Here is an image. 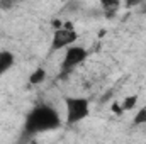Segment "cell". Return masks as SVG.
<instances>
[{"instance_id": "1", "label": "cell", "mask_w": 146, "mask_h": 144, "mask_svg": "<svg viewBox=\"0 0 146 144\" xmlns=\"http://www.w3.org/2000/svg\"><path fill=\"white\" fill-rule=\"evenodd\" d=\"M63 126V120L58 114V110L49 104H37L33 107L24 120V134L26 136H36L42 132L56 131Z\"/></svg>"}, {"instance_id": "2", "label": "cell", "mask_w": 146, "mask_h": 144, "mask_svg": "<svg viewBox=\"0 0 146 144\" xmlns=\"http://www.w3.org/2000/svg\"><path fill=\"white\" fill-rule=\"evenodd\" d=\"M90 115V100L87 97H65V124L75 126Z\"/></svg>"}, {"instance_id": "3", "label": "cell", "mask_w": 146, "mask_h": 144, "mask_svg": "<svg viewBox=\"0 0 146 144\" xmlns=\"http://www.w3.org/2000/svg\"><path fill=\"white\" fill-rule=\"evenodd\" d=\"M78 41V32L75 31L73 26H65V27H56L53 37H51V51H61L68 49L70 46H75Z\"/></svg>"}, {"instance_id": "4", "label": "cell", "mask_w": 146, "mask_h": 144, "mask_svg": "<svg viewBox=\"0 0 146 144\" xmlns=\"http://www.w3.org/2000/svg\"><path fill=\"white\" fill-rule=\"evenodd\" d=\"M87 58H88V51L83 46H78V44L70 46L68 49H65L63 61H61V70L63 71H72L73 68L80 66Z\"/></svg>"}, {"instance_id": "5", "label": "cell", "mask_w": 146, "mask_h": 144, "mask_svg": "<svg viewBox=\"0 0 146 144\" xmlns=\"http://www.w3.org/2000/svg\"><path fill=\"white\" fill-rule=\"evenodd\" d=\"M14 63H15V54L9 49H2L0 51V76L10 71Z\"/></svg>"}, {"instance_id": "6", "label": "cell", "mask_w": 146, "mask_h": 144, "mask_svg": "<svg viewBox=\"0 0 146 144\" xmlns=\"http://www.w3.org/2000/svg\"><path fill=\"white\" fill-rule=\"evenodd\" d=\"M44 80H46V70L44 68H36L34 71L31 73V76H29V83L31 85H39Z\"/></svg>"}, {"instance_id": "7", "label": "cell", "mask_w": 146, "mask_h": 144, "mask_svg": "<svg viewBox=\"0 0 146 144\" xmlns=\"http://www.w3.org/2000/svg\"><path fill=\"white\" fill-rule=\"evenodd\" d=\"M136 104H138V95H127L119 105L122 108V112H129V110H133L136 107Z\"/></svg>"}, {"instance_id": "8", "label": "cell", "mask_w": 146, "mask_h": 144, "mask_svg": "<svg viewBox=\"0 0 146 144\" xmlns=\"http://www.w3.org/2000/svg\"><path fill=\"white\" fill-rule=\"evenodd\" d=\"M143 124H146V107L139 108L133 119V126H143Z\"/></svg>"}, {"instance_id": "9", "label": "cell", "mask_w": 146, "mask_h": 144, "mask_svg": "<svg viewBox=\"0 0 146 144\" xmlns=\"http://www.w3.org/2000/svg\"><path fill=\"white\" fill-rule=\"evenodd\" d=\"M102 7L104 9H114L115 10L119 7V2H102Z\"/></svg>"}, {"instance_id": "10", "label": "cell", "mask_w": 146, "mask_h": 144, "mask_svg": "<svg viewBox=\"0 0 146 144\" xmlns=\"http://www.w3.org/2000/svg\"><path fill=\"white\" fill-rule=\"evenodd\" d=\"M112 112H115V114H117V115H121V114H122V108H121V105H119V104H112Z\"/></svg>"}]
</instances>
